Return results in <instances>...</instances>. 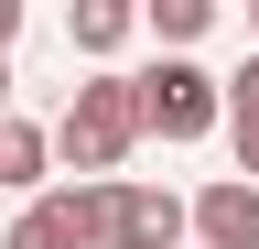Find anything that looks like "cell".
<instances>
[{
    "label": "cell",
    "instance_id": "3",
    "mask_svg": "<svg viewBox=\"0 0 259 249\" xmlns=\"http://www.w3.org/2000/svg\"><path fill=\"white\" fill-rule=\"evenodd\" d=\"M97 217H108V184H44L0 249H97Z\"/></svg>",
    "mask_w": 259,
    "mask_h": 249
},
{
    "label": "cell",
    "instance_id": "2",
    "mask_svg": "<svg viewBox=\"0 0 259 249\" xmlns=\"http://www.w3.org/2000/svg\"><path fill=\"white\" fill-rule=\"evenodd\" d=\"M130 98H141V141H216V119H227L216 76L194 54H162L151 76H130Z\"/></svg>",
    "mask_w": 259,
    "mask_h": 249
},
{
    "label": "cell",
    "instance_id": "11",
    "mask_svg": "<svg viewBox=\"0 0 259 249\" xmlns=\"http://www.w3.org/2000/svg\"><path fill=\"white\" fill-rule=\"evenodd\" d=\"M0 119H11V65H0Z\"/></svg>",
    "mask_w": 259,
    "mask_h": 249
},
{
    "label": "cell",
    "instance_id": "6",
    "mask_svg": "<svg viewBox=\"0 0 259 249\" xmlns=\"http://www.w3.org/2000/svg\"><path fill=\"white\" fill-rule=\"evenodd\" d=\"M216 98H227L216 130H227V152H238V184H259V54H248L238 76H216Z\"/></svg>",
    "mask_w": 259,
    "mask_h": 249
},
{
    "label": "cell",
    "instance_id": "8",
    "mask_svg": "<svg viewBox=\"0 0 259 249\" xmlns=\"http://www.w3.org/2000/svg\"><path fill=\"white\" fill-rule=\"evenodd\" d=\"M130 33H141L130 0H76V11H65V44H76V54H119Z\"/></svg>",
    "mask_w": 259,
    "mask_h": 249
},
{
    "label": "cell",
    "instance_id": "5",
    "mask_svg": "<svg viewBox=\"0 0 259 249\" xmlns=\"http://www.w3.org/2000/svg\"><path fill=\"white\" fill-rule=\"evenodd\" d=\"M184 238H205V249H259V184L216 173L205 195H184Z\"/></svg>",
    "mask_w": 259,
    "mask_h": 249
},
{
    "label": "cell",
    "instance_id": "9",
    "mask_svg": "<svg viewBox=\"0 0 259 249\" xmlns=\"http://www.w3.org/2000/svg\"><path fill=\"white\" fill-rule=\"evenodd\" d=\"M141 22H151V33L173 44V54H184V44H205V22H216V0H151Z\"/></svg>",
    "mask_w": 259,
    "mask_h": 249
},
{
    "label": "cell",
    "instance_id": "12",
    "mask_svg": "<svg viewBox=\"0 0 259 249\" xmlns=\"http://www.w3.org/2000/svg\"><path fill=\"white\" fill-rule=\"evenodd\" d=\"M248 33H259V0H248Z\"/></svg>",
    "mask_w": 259,
    "mask_h": 249
},
{
    "label": "cell",
    "instance_id": "10",
    "mask_svg": "<svg viewBox=\"0 0 259 249\" xmlns=\"http://www.w3.org/2000/svg\"><path fill=\"white\" fill-rule=\"evenodd\" d=\"M11 33H22V0H0V65H11Z\"/></svg>",
    "mask_w": 259,
    "mask_h": 249
},
{
    "label": "cell",
    "instance_id": "7",
    "mask_svg": "<svg viewBox=\"0 0 259 249\" xmlns=\"http://www.w3.org/2000/svg\"><path fill=\"white\" fill-rule=\"evenodd\" d=\"M44 173H54L44 119H22V109H11V119H0V195H22V206H32V195H44Z\"/></svg>",
    "mask_w": 259,
    "mask_h": 249
},
{
    "label": "cell",
    "instance_id": "1",
    "mask_svg": "<svg viewBox=\"0 0 259 249\" xmlns=\"http://www.w3.org/2000/svg\"><path fill=\"white\" fill-rule=\"evenodd\" d=\"M44 152H54V163H76V184H119V163L141 152V98H130V76L97 65L76 98H65V119L44 130Z\"/></svg>",
    "mask_w": 259,
    "mask_h": 249
},
{
    "label": "cell",
    "instance_id": "4",
    "mask_svg": "<svg viewBox=\"0 0 259 249\" xmlns=\"http://www.w3.org/2000/svg\"><path fill=\"white\" fill-rule=\"evenodd\" d=\"M97 249H184V195L173 184H108V217H97Z\"/></svg>",
    "mask_w": 259,
    "mask_h": 249
}]
</instances>
